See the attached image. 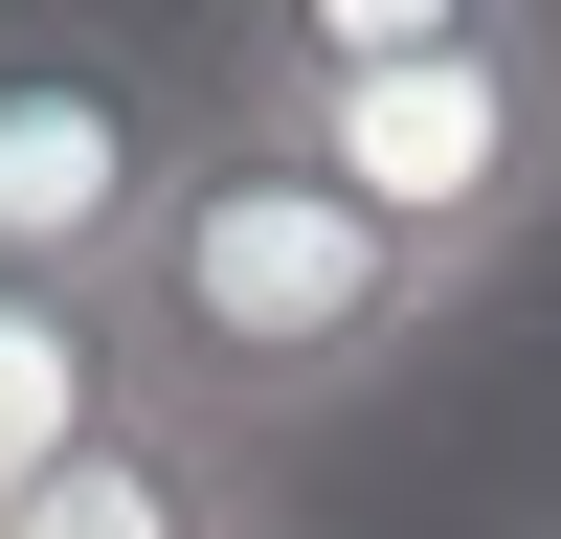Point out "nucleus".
Returning a JSON list of instances; mask_svg holds the SVG:
<instances>
[{"label":"nucleus","instance_id":"20e7f679","mask_svg":"<svg viewBox=\"0 0 561 539\" xmlns=\"http://www.w3.org/2000/svg\"><path fill=\"white\" fill-rule=\"evenodd\" d=\"M135 404L158 382H135V314L113 293H0V517H23L45 472H90Z\"/></svg>","mask_w":561,"mask_h":539},{"label":"nucleus","instance_id":"39448f33","mask_svg":"<svg viewBox=\"0 0 561 539\" xmlns=\"http://www.w3.org/2000/svg\"><path fill=\"white\" fill-rule=\"evenodd\" d=\"M0 539H248V449L225 427H180V404H135L90 472H45Z\"/></svg>","mask_w":561,"mask_h":539},{"label":"nucleus","instance_id":"423d86ee","mask_svg":"<svg viewBox=\"0 0 561 539\" xmlns=\"http://www.w3.org/2000/svg\"><path fill=\"white\" fill-rule=\"evenodd\" d=\"M248 539H270V517H248Z\"/></svg>","mask_w":561,"mask_h":539},{"label":"nucleus","instance_id":"f03ea898","mask_svg":"<svg viewBox=\"0 0 561 539\" xmlns=\"http://www.w3.org/2000/svg\"><path fill=\"white\" fill-rule=\"evenodd\" d=\"M203 90L314 135L449 293L561 225V23H517V0H270L203 45Z\"/></svg>","mask_w":561,"mask_h":539},{"label":"nucleus","instance_id":"f257e3e1","mask_svg":"<svg viewBox=\"0 0 561 539\" xmlns=\"http://www.w3.org/2000/svg\"><path fill=\"white\" fill-rule=\"evenodd\" d=\"M113 314H135V382H158L180 427L270 449V427H314V404L404 382V359L449 337V270L404 248L314 135H270V113L203 90V158H180V203H158V248H135Z\"/></svg>","mask_w":561,"mask_h":539},{"label":"nucleus","instance_id":"7ed1b4c3","mask_svg":"<svg viewBox=\"0 0 561 539\" xmlns=\"http://www.w3.org/2000/svg\"><path fill=\"white\" fill-rule=\"evenodd\" d=\"M180 158H203V45L113 23H0V293H135Z\"/></svg>","mask_w":561,"mask_h":539}]
</instances>
